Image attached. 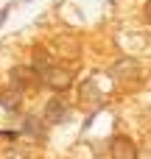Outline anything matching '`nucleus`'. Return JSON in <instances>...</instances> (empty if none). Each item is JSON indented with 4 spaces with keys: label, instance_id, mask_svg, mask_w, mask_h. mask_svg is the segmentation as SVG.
I'll use <instances>...</instances> for the list:
<instances>
[{
    "label": "nucleus",
    "instance_id": "f257e3e1",
    "mask_svg": "<svg viewBox=\"0 0 151 159\" xmlns=\"http://www.w3.org/2000/svg\"><path fill=\"white\" fill-rule=\"evenodd\" d=\"M39 78H42L45 87H50V89H56V92H62V89H67V87L73 84V75H70L64 67H59V64H53V67H50L48 73H42Z\"/></svg>",
    "mask_w": 151,
    "mask_h": 159
},
{
    "label": "nucleus",
    "instance_id": "f03ea898",
    "mask_svg": "<svg viewBox=\"0 0 151 159\" xmlns=\"http://www.w3.org/2000/svg\"><path fill=\"white\" fill-rule=\"evenodd\" d=\"M109 154H112V159H137V148H134V143L129 137L118 134L109 143Z\"/></svg>",
    "mask_w": 151,
    "mask_h": 159
},
{
    "label": "nucleus",
    "instance_id": "7ed1b4c3",
    "mask_svg": "<svg viewBox=\"0 0 151 159\" xmlns=\"http://www.w3.org/2000/svg\"><path fill=\"white\" fill-rule=\"evenodd\" d=\"M45 120L48 123H62V120H67V103L62 101V98H50L48 101V106H45Z\"/></svg>",
    "mask_w": 151,
    "mask_h": 159
},
{
    "label": "nucleus",
    "instance_id": "20e7f679",
    "mask_svg": "<svg viewBox=\"0 0 151 159\" xmlns=\"http://www.w3.org/2000/svg\"><path fill=\"white\" fill-rule=\"evenodd\" d=\"M20 101H22V95H20V87H6V89H0V106L6 109V112H17L20 109Z\"/></svg>",
    "mask_w": 151,
    "mask_h": 159
},
{
    "label": "nucleus",
    "instance_id": "39448f33",
    "mask_svg": "<svg viewBox=\"0 0 151 159\" xmlns=\"http://www.w3.org/2000/svg\"><path fill=\"white\" fill-rule=\"evenodd\" d=\"M56 61H53V56L50 53H45V50H34V61H31V67L42 75V73H48L50 67H53Z\"/></svg>",
    "mask_w": 151,
    "mask_h": 159
},
{
    "label": "nucleus",
    "instance_id": "423d86ee",
    "mask_svg": "<svg viewBox=\"0 0 151 159\" xmlns=\"http://www.w3.org/2000/svg\"><path fill=\"white\" fill-rule=\"evenodd\" d=\"M22 131H25V134H31V137H36V140H42V137H45V126H42V120H36L34 115H28V117H25Z\"/></svg>",
    "mask_w": 151,
    "mask_h": 159
},
{
    "label": "nucleus",
    "instance_id": "0eeeda50",
    "mask_svg": "<svg viewBox=\"0 0 151 159\" xmlns=\"http://www.w3.org/2000/svg\"><path fill=\"white\" fill-rule=\"evenodd\" d=\"M146 17H149V22H151V0L146 3Z\"/></svg>",
    "mask_w": 151,
    "mask_h": 159
},
{
    "label": "nucleus",
    "instance_id": "6e6552de",
    "mask_svg": "<svg viewBox=\"0 0 151 159\" xmlns=\"http://www.w3.org/2000/svg\"><path fill=\"white\" fill-rule=\"evenodd\" d=\"M146 159H151V154H149V157H146Z\"/></svg>",
    "mask_w": 151,
    "mask_h": 159
}]
</instances>
